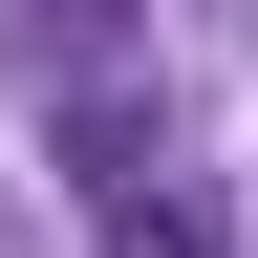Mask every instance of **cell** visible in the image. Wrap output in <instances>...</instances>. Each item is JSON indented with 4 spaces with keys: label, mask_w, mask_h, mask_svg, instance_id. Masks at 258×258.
<instances>
[{
    "label": "cell",
    "mask_w": 258,
    "mask_h": 258,
    "mask_svg": "<svg viewBox=\"0 0 258 258\" xmlns=\"http://www.w3.org/2000/svg\"><path fill=\"white\" fill-rule=\"evenodd\" d=\"M108 258H215V215H194L172 172H129V194H108Z\"/></svg>",
    "instance_id": "cell-1"
}]
</instances>
